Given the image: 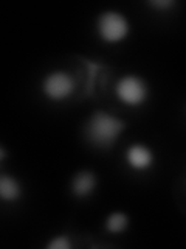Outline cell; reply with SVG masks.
Returning a JSON list of instances; mask_svg holds the SVG:
<instances>
[{
    "label": "cell",
    "instance_id": "6da1fadb",
    "mask_svg": "<svg viewBox=\"0 0 186 249\" xmlns=\"http://www.w3.org/2000/svg\"><path fill=\"white\" fill-rule=\"evenodd\" d=\"M124 128H126L124 120L116 119L104 111H96L85 123V137L92 145L108 150L110 146H113Z\"/></svg>",
    "mask_w": 186,
    "mask_h": 249
},
{
    "label": "cell",
    "instance_id": "7a4b0ae2",
    "mask_svg": "<svg viewBox=\"0 0 186 249\" xmlns=\"http://www.w3.org/2000/svg\"><path fill=\"white\" fill-rule=\"evenodd\" d=\"M98 31L106 42H118L129 33L127 19L116 11H106L98 19Z\"/></svg>",
    "mask_w": 186,
    "mask_h": 249
},
{
    "label": "cell",
    "instance_id": "3957f363",
    "mask_svg": "<svg viewBox=\"0 0 186 249\" xmlns=\"http://www.w3.org/2000/svg\"><path fill=\"white\" fill-rule=\"evenodd\" d=\"M147 84L137 75H127L123 76L116 84V95L121 101L130 106H138L147 98Z\"/></svg>",
    "mask_w": 186,
    "mask_h": 249
},
{
    "label": "cell",
    "instance_id": "277c9868",
    "mask_svg": "<svg viewBox=\"0 0 186 249\" xmlns=\"http://www.w3.org/2000/svg\"><path fill=\"white\" fill-rule=\"evenodd\" d=\"M44 93L51 100H64L75 90V80L67 72H51L45 76L42 84Z\"/></svg>",
    "mask_w": 186,
    "mask_h": 249
},
{
    "label": "cell",
    "instance_id": "5b68a950",
    "mask_svg": "<svg viewBox=\"0 0 186 249\" xmlns=\"http://www.w3.org/2000/svg\"><path fill=\"white\" fill-rule=\"evenodd\" d=\"M127 162L132 168L135 170H146L152 165L154 162V154L147 146L144 145H130L126 151Z\"/></svg>",
    "mask_w": 186,
    "mask_h": 249
},
{
    "label": "cell",
    "instance_id": "8992f818",
    "mask_svg": "<svg viewBox=\"0 0 186 249\" xmlns=\"http://www.w3.org/2000/svg\"><path fill=\"white\" fill-rule=\"evenodd\" d=\"M95 185H96V178L92 171H79L78 175H75L72 181V190L76 196L84 198L89 196L95 190Z\"/></svg>",
    "mask_w": 186,
    "mask_h": 249
},
{
    "label": "cell",
    "instance_id": "52a82bcc",
    "mask_svg": "<svg viewBox=\"0 0 186 249\" xmlns=\"http://www.w3.org/2000/svg\"><path fill=\"white\" fill-rule=\"evenodd\" d=\"M22 193L20 184L13 176L0 175V198L3 201H16Z\"/></svg>",
    "mask_w": 186,
    "mask_h": 249
},
{
    "label": "cell",
    "instance_id": "ba28073f",
    "mask_svg": "<svg viewBox=\"0 0 186 249\" xmlns=\"http://www.w3.org/2000/svg\"><path fill=\"white\" fill-rule=\"evenodd\" d=\"M106 228L108 232H121L127 228V216L121 212H115L107 218Z\"/></svg>",
    "mask_w": 186,
    "mask_h": 249
},
{
    "label": "cell",
    "instance_id": "9c48e42d",
    "mask_svg": "<svg viewBox=\"0 0 186 249\" xmlns=\"http://www.w3.org/2000/svg\"><path fill=\"white\" fill-rule=\"evenodd\" d=\"M46 246L51 248V249H68L72 245H70L68 237H65V235H59V237H54Z\"/></svg>",
    "mask_w": 186,
    "mask_h": 249
},
{
    "label": "cell",
    "instance_id": "30bf717a",
    "mask_svg": "<svg viewBox=\"0 0 186 249\" xmlns=\"http://www.w3.org/2000/svg\"><path fill=\"white\" fill-rule=\"evenodd\" d=\"M151 5L157 6V8H168L170 5H174L172 0H161V2H158V0H155V2H151Z\"/></svg>",
    "mask_w": 186,
    "mask_h": 249
},
{
    "label": "cell",
    "instance_id": "8fae6325",
    "mask_svg": "<svg viewBox=\"0 0 186 249\" xmlns=\"http://www.w3.org/2000/svg\"><path fill=\"white\" fill-rule=\"evenodd\" d=\"M5 156H6V151L3 150V148H2V146H0V160H2V159L5 158Z\"/></svg>",
    "mask_w": 186,
    "mask_h": 249
}]
</instances>
